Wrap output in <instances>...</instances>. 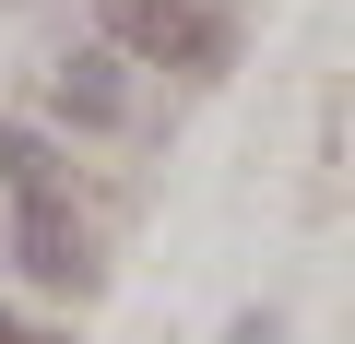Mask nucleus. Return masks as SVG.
Returning <instances> with one entry per match:
<instances>
[{
	"label": "nucleus",
	"mask_w": 355,
	"mask_h": 344,
	"mask_svg": "<svg viewBox=\"0 0 355 344\" xmlns=\"http://www.w3.org/2000/svg\"><path fill=\"white\" fill-rule=\"evenodd\" d=\"M107 48L154 72H225V24L202 0H107Z\"/></svg>",
	"instance_id": "1"
},
{
	"label": "nucleus",
	"mask_w": 355,
	"mask_h": 344,
	"mask_svg": "<svg viewBox=\"0 0 355 344\" xmlns=\"http://www.w3.org/2000/svg\"><path fill=\"white\" fill-rule=\"evenodd\" d=\"M12 179H24V214H12V238H24V273L36 285H83L95 261H83V226L60 214V190H48V154L12 131Z\"/></svg>",
	"instance_id": "2"
},
{
	"label": "nucleus",
	"mask_w": 355,
	"mask_h": 344,
	"mask_svg": "<svg viewBox=\"0 0 355 344\" xmlns=\"http://www.w3.org/2000/svg\"><path fill=\"white\" fill-rule=\"evenodd\" d=\"M0 344H48V332H36V320H0Z\"/></svg>",
	"instance_id": "3"
}]
</instances>
